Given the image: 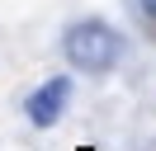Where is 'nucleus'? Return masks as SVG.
<instances>
[{
  "label": "nucleus",
  "instance_id": "7ed1b4c3",
  "mask_svg": "<svg viewBox=\"0 0 156 151\" xmlns=\"http://www.w3.org/2000/svg\"><path fill=\"white\" fill-rule=\"evenodd\" d=\"M142 14H147V19L156 24V0H142Z\"/></svg>",
  "mask_w": 156,
  "mask_h": 151
},
{
  "label": "nucleus",
  "instance_id": "20e7f679",
  "mask_svg": "<svg viewBox=\"0 0 156 151\" xmlns=\"http://www.w3.org/2000/svg\"><path fill=\"white\" fill-rule=\"evenodd\" d=\"M80 151H90V146H80Z\"/></svg>",
  "mask_w": 156,
  "mask_h": 151
},
{
  "label": "nucleus",
  "instance_id": "f03ea898",
  "mask_svg": "<svg viewBox=\"0 0 156 151\" xmlns=\"http://www.w3.org/2000/svg\"><path fill=\"white\" fill-rule=\"evenodd\" d=\"M66 109H71V76H48V80L24 99V118H29L38 132L57 128Z\"/></svg>",
  "mask_w": 156,
  "mask_h": 151
},
{
  "label": "nucleus",
  "instance_id": "f257e3e1",
  "mask_svg": "<svg viewBox=\"0 0 156 151\" xmlns=\"http://www.w3.org/2000/svg\"><path fill=\"white\" fill-rule=\"evenodd\" d=\"M62 57H66L71 71L109 76L123 61V33H118L109 19L85 14V19H76V24H66V33H62Z\"/></svg>",
  "mask_w": 156,
  "mask_h": 151
}]
</instances>
